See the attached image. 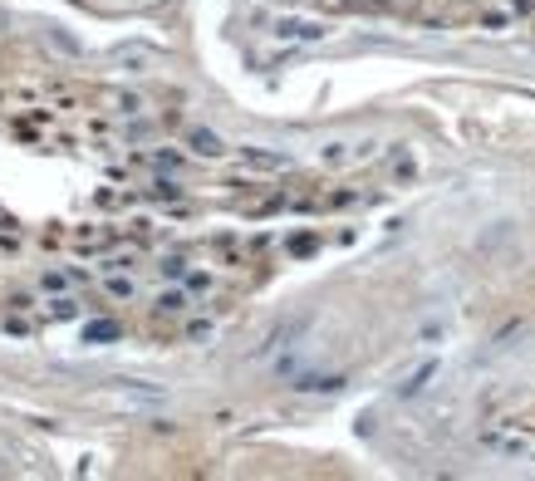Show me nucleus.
<instances>
[{"label":"nucleus","mask_w":535,"mask_h":481,"mask_svg":"<svg viewBox=\"0 0 535 481\" xmlns=\"http://www.w3.org/2000/svg\"><path fill=\"white\" fill-rule=\"evenodd\" d=\"M108 295H123V300H128V295H133V280H128V275H108Z\"/></svg>","instance_id":"7"},{"label":"nucleus","mask_w":535,"mask_h":481,"mask_svg":"<svg viewBox=\"0 0 535 481\" xmlns=\"http://www.w3.org/2000/svg\"><path fill=\"white\" fill-rule=\"evenodd\" d=\"M104 339H118V324H113V320H94V324H84V344H104Z\"/></svg>","instance_id":"3"},{"label":"nucleus","mask_w":535,"mask_h":481,"mask_svg":"<svg viewBox=\"0 0 535 481\" xmlns=\"http://www.w3.org/2000/svg\"><path fill=\"white\" fill-rule=\"evenodd\" d=\"M276 35H280V40H320L324 25H315V20H280Z\"/></svg>","instance_id":"1"},{"label":"nucleus","mask_w":535,"mask_h":481,"mask_svg":"<svg viewBox=\"0 0 535 481\" xmlns=\"http://www.w3.org/2000/svg\"><path fill=\"white\" fill-rule=\"evenodd\" d=\"M432 373H437V364H422V368H418V373H413V378L403 383V398H413V393H422V383H427Z\"/></svg>","instance_id":"5"},{"label":"nucleus","mask_w":535,"mask_h":481,"mask_svg":"<svg viewBox=\"0 0 535 481\" xmlns=\"http://www.w3.org/2000/svg\"><path fill=\"white\" fill-rule=\"evenodd\" d=\"M187 148H192V152H201V157H221V152H226V148H221V138H216V133H206V128H192V133H187Z\"/></svg>","instance_id":"2"},{"label":"nucleus","mask_w":535,"mask_h":481,"mask_svg":"<svg viewBox=\"0 0 535 481\" xmlns=\"http://www.w3.org/2000/svg\"><path fill=\"white\" fill-rule=\"evenodd\" d=\"M40 290H50V295H55V290H69V275H64V271H50V275L40 280Z\"/></svg>","instance_id":"6"},{"label":"nucleus","mask_w":535,"mask_h":481,"mask_svg":"<svg viewBox=\"0 0 535 481\" xmlns=\"http://www.w3.org/2000/svg\"><path fill=\"white\" fill-rule=\"evenodd\" d=\"M182 310H187V295L182 290H162L157 295V315H182Z\"/></svg>","instance_id":"4"}]
</instances>
